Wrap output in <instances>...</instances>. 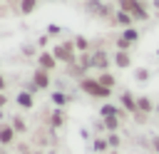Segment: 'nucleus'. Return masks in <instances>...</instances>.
<instances>
[{
  "instance_id": "nucleus-21",
  "label": "nucleus",
  "mask_w": 159,
  "mask_h": 154,
  "mask_svg": "<svg viewBox=\"0 0 159 154\" xmlns=\"http://www.w3.org/2000/svg\"><path fill=\"white\" fill-rule=\"evenodd\" d=\"M35 7H37V0H22V2H20V12H22V15H30Z\"/></svg>"
},
{
  "instance_id": "nucleus-33",
  "label": "nucleus",
  "mask_w": 159,
  "mask_h": 154,
  "mask_svg": "<svg viewBox=\"0 0 159 154\" xmlns=\"http://www.w3.org/2000/svg\"><path fill=\"white\" fill-rule=\"evenodd\" d=\"M35 154H42V152H35Z\"/></svg>"
},
{
  "instance_id": "nucleus-30",
  "label": "nucleus",
  "mask_w": 159,
  "mask_h": 154,
  "mask_svg": "<svg viewBox=\"0 0 159 154\" xmlns=\"http://www.w3.org/2000/svg\"><path fill=\"white\" fill-rule=\"evenodd\" d=\"M2 104H5V94H0V107H2Z\"/></svg>"
},
{
  "instance_id": "nucleus-20",
  "label": "nucleus",
  "mask_w": 159,
  "mask_h": 154,
  "mask_svg": "<svg viewBox=\"0 0 159 154\" xmlns=\"http://www.w3.org/2000/svg\"><path fill=\"white\" fill-rule=\"evenodd\" d=\"M50 122H52V127H62L65 124V112L62 109H55L52 117H50Z\"/></svg>"
},
{
  "instance_id": "nucleus-18",
  "label": "nucleus",
  "mask_w": 159,
  "mask_h": 154,
  "mask_svg": "<svg viewBox=\"0 0 159 154\" xmlns=\"http://www.w3.org/2000/svg\"><path fill=\"white\" fill-rule=\"evenodd\" d=\"M149 77H152V72H149L147 67H137V70H134V79H137V82H149Z\"/></svg>"
},
{
  "instance_id": "nucleus-29",
  "label": "nucleus",
  "mask_w": 159,
  "mask_h": 154,
  "mask_svg": "<svg viewBox=\"0 0 159 154\" xmlns=\"http://www.w3.org/2000/svg\"><path fill=\"white\" fill-rule=\"evenodd\" d=\"M2 87H5V77L0 75V89H2Z\"/></svg>"
},
{
  "instance_id": "nucleus-28",
  "label": "nucleus",
  "mask_w": 159,
  "mask_h": 154,
  "mask_svg": "<svg viewBox=\"0 0 159 154\" xmlns=\"http://www.w3.org/2000/svg\"><path fill=\"white\" fill-rule=\"evenodd\" d=\"M57 32H60V25H50L47 27V35H57Z\"/></svg>"
},
{
  "instance_id": "nucleus-19",
  "label": "nucleus",
  "mask_w": 159,
  "mask_h": 154,
  "mask_svg": "<svg viewBox=\"0 0 159 154\" xmlns=\"http://www.w3.org/2000/svg\"><path fill=\"white\" fill-rule=\"evenodd\" d=\"M17 104L25 107V109H30V107H32V94H30V92H20V94H17Z\"/></svg>"
},
{
  "instance_id": "nucleus-22",
  "label": "nucleus",
  "mask_w": 159,
  "mask_h": 154,
  "mask_svg": "<svg viewBox=\"0 0 159 154\" xmlns=\"http://www.w3.org/2000/svg\"><path fill=\"white\" fill-rule=\"evenodd\" d=\"M94 152H104V154L109 152V144H107V137H104V139H102V137H97V139H94Z\"/></svg>"
},
{
  "instance_id": "nucleus-2",
  "label": "nucleus",
  "mask_w": 159,
  "mask_h": 154,
  "mask_svg": "<svg viewBox=\"0 0 159 154\" xmlns=\"http://www.w3.org/2000/svg\"><path fill=\"white\" fill-rule=\"evenodd\" d=\"M75 42H60L52 47V55L57 57V62H65V65H77V55H75Z\"/></svg>"
},
{
  "instance_id": "nucleus-13",
  "label": "nucleus",
  "mask_w": 159,
  "mask_h": 154,
  "mask_svg": "<svg viewBox=\"0 0 159 154\" xmlns=\"http://www.w3.org/2000/svg\"><path fill=\"white\" fill-rule=\"evenodd\" d=\"M102 124H104V129H107V132H119L122 119H119V117H104V119H102Z\"/></svg>"
},
{
  "instance_id": "nucleus-10",
  "label": "nucleus",
  "mask_w": 159,
  "mask_h": 154,
  "mask_svg": "<svg viewBox=\"0 0 159 154\" xmlns=\"http://www.w3.org/2000/svg\"><path fill=\"white\" fill-rule=\"evenodd\" d=\"M37 65L42 67V70H55L57 67V57L52 55V52H40V57H37Z\"/></svg>"
},
{
  "instance_id": "nucleus-3",
  "label": "nucleus",
  "mask_w": 159,
  "mask_h": 154,
  "mask_svg": "<svg viewBox=\"0 0 159 154\" xmlns=\"http://www.w3.org/2000/svg\"><path fill=\"white\" fill-rule=\"evenodd\" d=\"M92 55V67L94 70H99V72H107L109 70V62H112V57H109V52L107 50H94V52H89Z\"/></svg>"
},
{
  "instance_id": "nucleus-25",
  "label": "nucleus",
  "mask_w": 159,
  "mask_h": 154,
  "mask_svg": "<svg viewBox=\"0 0 159 154\" xmlns=\"http://www.w3.org/2000/svg\"><path fill=\"white\" fill-rule=\"evenodd\" d=\"M132 117H134V122H139V124H144V122L149 119V114H144V112H134Z\"/></svg>"
},
{
  "instance_id": "nucleus-23",
  "label": "nucleus",
  "mask_w": 159,
  "mask_h": 154,
  "mask_svg": "<svg viewBox=\"0 0 159 154\" xmlns=\"http://www.w3.org/2000/svg\"><path fill=\"white\" fill-rule=\"evenodd\" d=\"M52 102H55V104H57V107H62V104H65V102H67V97H65V94H62V92H55V94H52Z\"/></svg>"
},
{
  "instance_id": "nucleus-6",
  "label": "nucleus",
  "mask_w": 159,
  "mask_h": 154,
  "mask_svg": "<svg viewBox=\"0 0 159 154\" xmlns=\"http://www.w3.org/2000/svg\"><path fill=\"white\" fill-rule=\"evenodd\" d=\"M112 22L114 25H119V27H134V17L127 12V10H114V15H112Z\"/></svg>"
},
{
  "instance_id": "nucleus-27",
  "label": "nucleus",
  "mask_w": 159,
  "mask_h": 154,
  "mask_svg": "<svg viewBox=\"0 0 159 154\" xmlns=\"http://www.w3.org/2000/svg\"><path fill=\"white\" fill-rule=\"evenodd\" d=\"M149 149H152L154 154H159V137H152V139H149Z\"/></svg>"
},
{
  "instance_id": "nucleus-31",
  "label": "nucleus",
  "mask_w": 159,
  "mask_h": 154,
  "mask_svg": "<svg viewBox=\"0 0 159 154\" xmlns=\"http://www.w3.org/2000/svg\"><path fill=\"white\" fill-rule=\"evenodd\" d=\"M107 154H119V152H117V149H109V152H107Z\"/></svg>"
},
{
  "instance_id": "nucleus-24",
  "label": "nucleus",
  "mask_w": 159,
  "mask_h": 154,
  "mask_svg": "<svg viewBox=\"0 0 159 154\" xmlns=\"http://www.w3.org/2000/svg\"><path fill=\"white\" fill-rule=\"evenodd\" d=\"M114 45H117V50H132V45H129L124 37H117V42H114Z\"/></svg>"
},
{
  "instance_id": "nucleus-12",
  "label": "nucleus",
  "mask_w": 159,
  "mask_h": 154,
  "mask_svg": "<svg viewBox=\"0 0 159 154\" xmlns=\"http://www.w3.org/2000/svg\"><path fill=\"white\" fill-rule=\"evenodd\" d=\"M119 37H124L129 45H137V42H139V30H137V27H124Z\"/></svg>"
},
{
  "instance_id": "nucleus-5",
  "label": "nucleus",
  "mask_w": 159,
  "mask_h": 154,
  "mask_svg": "<svg viewBox=\"0 0 159 154\" xmlns=\"http://www.w3.org/2000/svg\"><path fill=\"white\" fill-rule=\"evenodd\" d=\"M119 107L124 109V112H129V114H134L137 112V97L129 92V89H124L122 94H119Z\"/></svg>"
},
{
  "instance_id": "nucleus-9",
  "label": "nucleus",
  "mask_w": 159,
  "mask_h": 154,
  "mask_svg": "<svg viewBox=\"0 0 159 154\" xmlns=\"http://www.w3.org/2000/svg\"><path fill=\"white\" fill-rule=\"evenodd\" d=\"M154 107H157V102H154L152 97H147V94H139V97H137V112L152 114V112H154Z\"/></svg>"
},
{
  "instance_id": "nucleus-14",
  "label": "nucleus",
  "mask_w": 159,
  "mask_h": 154,
  "mask_svg": "<svg viewBox=\"0 0 159 154\" xmlns=\"http://www.w3.org/2000/svg\"><path fill=\"white\" fill-rule=\"evenodd\" d=\"M72 42H75V50H77L80 55H82V52H89V40H87L84 35H77Z\"/></svg>"
},
{
  "instance_id": "nucleus-1",
  "label": "nucleus",
  "mask_w": 159,
  "mask_h": 154,
  "mask_svg": "<svg viewBox=\"0 0 159 154\" xmlns=\"http://www.w3.org/2000/svg\"><path fill=\"white\" fill-rule=\"evenodd\" d=\"M80 89L84 94L94 97V99H109V94H112V89H107L104 84H99L97 77H82L80 79Z\"/></svg>"
},
{
  "instance_id": "nucleus-11",
  "label": "nucleus",
  "mask_w": 159,
  "mask_h": 154,
  "mask_svg": "<svg viewBox=\"0 0 159 154\" xmlns=\"http://www.w3.org/2000/svg\"><path fill=\"white\" fill-rule=\"evenodd\" d=\"M97 79H99V84H104L107 89H114V87H117V77H114L109 70H107V72H99Z\"/></svg>"
},
{
  "instance_id": "nucleus-17",
  "label": "nucleus",
  "mask_w": 159,
  "mask_h": 154,
  "mask_svg": "<svg viewBox=\"0 0 159 154\" xmlns=\"http://www.w3.org/2000/svg\"><path fill=\"white\" fill-rule=\"evenodd\" d=\"M102 7H104V2H102V0H87V12H92V15H97V17H99Z\"/></svg>"
},
{
  "instance_id": "nucleus-26",
  "label": "nucleus",
  "mask_w": 159,
  "mask_h": 154,
  "mask_svg": "<svg viewBox=\"0 0 159 154\" xmlns=\"http://www.w3.org/2000/svg\"><path fill=\"white\" fill-rule=\"evenodd\" d=\"M12 129H15V132H25V122H22L20 117H15V122H12Z\"/></svg>"
},
{
  "instance_id": "nucleus-15",
  "label": "nucleus",
  "mask_w": 159,
  "mask_h": 154,
  "mask_svg": "<svg viewBox=\"0 0 159 154\" xmlns=\"http://www.w3.org/2000/svg\"><path fill=\"white\" fill-rule=\"evenodd\" d=\"M12 137H15V129L7 127V124H2V127H0V144H10Z\"/></svg>"
},
{
  "instance_id": "nucleus-4",
  "label": "nucleus",
  "mask_w": 159,
  "mask_h": 154,
  "mask_svg": "<svg viewBox=\"0 0 159 154\" xmlns=\"http://www.w3.org/2000/svg\"><path fill=\"white\" fill-rule=\"evenodd\" d=\"M112 65L119 67V70H129L132 67V52L129 50H117L112 55Z\"/></svg>"
},
{
  "instance_id": "nucleus-7",
  "label": "nucleus",
  "mask_w": 159,
  "mask_h": 154,
  "mask_svg": "<svg viewBox=\"0 0 159 154\" xmlns=\"http://www.w3.org/2000/svg\"><path fill=\"white\" fill-rule=\"evenodd\" d=\"M129 15L134 17V22H147V20H149V7L144 5V0H137V5L132 7Z\"/></svg>"
},
{
  "instance_id": "nucleus-32",
  "label": "nucleus",
  "mask_w": 159,
  "mask_h": 154,
  "mask_svg": "<svg viewBox=\"0 0 159 154\" xmlns=\"http://www.w3.org/2000/svg\"><path fill=\"white\" fill-rule=\"evenodd\" d=\"M154 112H157V114H159V102H157V107H154Z\"/></svg>"
},
{
  "instance_id": "nucleus-16",
  "label": "nucleus",
  "mask_w": 159,
  "mask_h": 154,
  "mask_svg": "<svg viewBox=\"0 0 159 154\" xmlns=\"http://www.w3.org/2000/svg\"><path fill=\"white\" fill-rule=\"evenodd\" d=\"M107 144H109V149H119L122 147V137L117 132H107Z\"/></svg>"
},
{
  "instance_id": "nucleus-8",
  "label": "nucleus",
  "mask_w": 159,
  "mask_h": 154,
  "mask_svg": "<svg viewBox=\"0 0 159 154\" xmlns=\"http://www.w3.org/2000/svg\"><path fill=\"white\" fill-rule=\"evenodd\" d=\"M32 84H37V89L50 87V72H47V70H42V67H37V70H35V75H32Z\"/></svg>"
}]
</instances>
